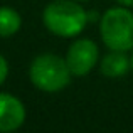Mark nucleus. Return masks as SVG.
Instances as JSON below:
<instances>
[{"mask_svg": "<svg viewBox=\"0 0 133 133\" xmlns=\"http://www.w3.org/2000/svg\"><path fill=\"white\" fill-rule=\"evenodd\" d=\"M115 2L123 7H133V0H115Z\"/></svg>", "mask_w": 133, "mask_h": 133, "instance_id": "nucleus-9", "label": "nucleus"}, {"mask_svg": "<svg viewBox=\"0 0 133 133\" xmlns=\"http://www.w3.org/2000/svg\"><path fill=\"white\" fill-rule=\"evenodd\" d=\"M66 62L69 66V71L72 76H88L94 69L99 59V49L93 39L83 37V39L72 41L66 52Z\"/></svg>", "mask_w": 133, "mask_h": 133, "instance_id": "nucleus-4", "label": "nucleus"}, {"mask_svg": "<svg viewBox=\"0 0 133 133\" xmlns=\"http://www.w3.org/2000/svg\"><path fill=\"white\" fill-rule=\"evenodd\" d=\"M45 29L57 37H78L86 29L89 15L78 0H52L42 12Z\"/></svg>", "mask_w": 133, "mask_h": 133, "instance_id": "nucleus-1", "label": "nucleus"}, {"mask_svg": "<svg viewBox=\"0 0 133 133\" xmlns=\"http://www.w3.org/2000/svg\"><path fill=\"white\" fill-rule=\"evenodd\" d=\"M7 76H9V61L0 54V86L5 83Z\"/></svg>", "mask_w": 133, "mask_h": 133, "instance_id": "nucleus-8", "label": "nucleus"}, {"mask_svg": "<svg viewBox=\"0 0 133 133\" xmlns=\"http://www.w3.org/2000/svg\"><path fill=\"white\" fill-rule=\"evenodd\" d=\"M78 2H88V0H78Z\"/></svg>", "mask_w": 133, "mask_h": 133, "instance_id": "nucleus-11", "label": "nucleus"}, {"mask_svg": "<svg viewBox=\"0 0 133 133\" xmlns=\"http://www.w3.org/2000/svg\"><path fill=\"white\" fill-rule=\"evenodd\" d=\"M24 103L10 93H0V133L15 131L25 123Z\"/></svg>", "mask_w": 133, "mask_h": 133, "instance_id": "nucleus-5", "label": "nucleus"}, {"mask_svg": "<svg viewBox=\"0 0 133 133\" xmlns=\"http://www.w3.org/2000/svg\"><path fill=\"white\" fill-rule=\"evenodd\" d=\"M22 27V17L14 7H0V37L7 39V37L15 36Z\"/></svg>", "mask_w": 133, "mask_h": 133, "instance_id": "nucleus-7", "label": "nucleus"}, {"mask_svg": "<svg viewBox=\"0 0 133 133\" xmlns=\"http://www.w3.org/2000/svg\"><path fill=\"white\" fill-rule=\"evenodd\" d=\"M99 36L111 51H133V12L130 7L116 5L104 10L99 19Z\"/></svg>", "mask_w": 133, "mask_h": 133, "instance_id": "nucleus-3", "label": "nucleus"}, {"mask_svg": "<svg viewBox=\"0 0 133 133\" xmlns=\"http://www.w3.org/2000/svg\"><path fill=\"white\" fill-rule=\"evenodd\" d=\"M130 69H131V61L127 56V52L123 51H111L110 49V52H106L99 62L101 74L111 79L125 76Z\"/></svg>", "mask_w": 133, "mask_h": 133, "instance_id": "nucleus-6", "label": "nucleus"}, {"mask_svg": "<svg viewBox=\"0 0 133 133\" xmlns=\"http://www.w3.org/2000/svg\"><path fill=\"white\" fill-rule=\"evenodd\" d=\"M130 61H131V71H133V54H131V57H130Z\"/></svg>", "mask_w": 133, "mask_h": 133, "instance_id": "nucleus-10", "label": "nucleus"}, {"mask_svg": "<svg viewBox=\"0 0 133 133\" xmlns=\"http://www.w3.org/2000/svg\"><path fill=\"white\" fill-rule=\"evenodd\" d=\"M71 71L66 57L44 52L32 59L29 66V79L42 93H59L71 83Z\"/></svg>", "mask_w": 133, "mask_h": 133, "instance_id": "nucleus-2", "label": "nucleus"}]
</instances>
